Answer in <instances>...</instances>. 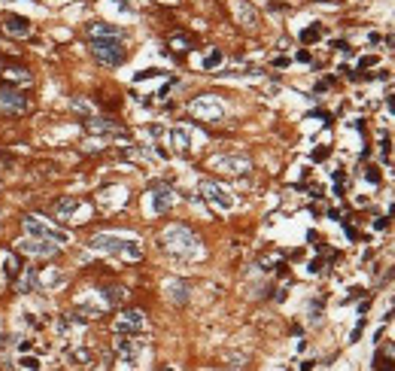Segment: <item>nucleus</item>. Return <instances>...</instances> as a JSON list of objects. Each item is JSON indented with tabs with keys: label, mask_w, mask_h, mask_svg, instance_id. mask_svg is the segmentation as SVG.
Returning <instances> with one entry per match:
<instances>
[{
	"label": "nucleus",
	"mask_w": 395,
	"mask_h": 371,
	"mask_svg": "<svg viewBox=\"0 0 395 371\" xmlns=\"http://www.w3.org/2000/svg\"><path fill=\"white\" fill-rule=\"evenodd\" d=\"M162 250L170 252L174 258H201L204 256V246H201V238H198L188 226H170L162 232Z\"/></svg>",
	"instance_id": "f257e3e1"
},
{
	"label": "nucleus",
	"mask_w": 395,
	"mask_h": 371,
	"mask_svg": "<svg viewBox=\"0 0 395 371\" xmlns=\"http://www.w3.org/2000/svg\"><path fill=\"white\" fill-rule=\"evenodd\" d=\"M88 246L94 252H106V256H118L128 262H140L143 258V244L137 238H122V234H94L88 240Z\"/></svg>",
	"instance_id": "f03ea898"
},
{
	"label": "nucleus",
	"mask_w": 395,
	"mask_h": 371,
	"mask_svg": "<svg viewBox=\"0 0 395 371\" xmlns=\"http://www.w3.org/2000/svg\"><path fill=\"white\" fill-rule=\"evenodd\" d=\"M24 234L28 238H40V240H52V244H58V246H64V244H70V234L67 232H61V228H52L49 222L43 219V216H24Z\"/></svg>",
	"instance_id": "7ed1b4c3"
},
{
	"label": "nucleus",
	"mask_w": 395,
	"mask_h": 371,
	"mask_svg": "<svg viewBox=\"0 0 395 371\" xmlns=\"http://www.w3.org/2000/svg\"><path fill=\"white\" fill-rule=\"evenodd\" d=\"M92 55H94V61H100L104 67H118V64L128 58L122 40H92Z\"/></svg>",
	"instance_id": "20e7f679"
},
{
	"label": "nucleus",
	"mask_w": 395,
	"mask_h": 371,
	"mask_svg": "<svg viewBox=\"0 0 395 371\" xmlns=\"http://www.w3.org/2000/svg\"><path fill=\"white\" fill-rule=\"evenodd\" d=\"M188 113L201 122H222L225 119V106L213 98V94H201L188 104Z\"/></svg>",
	"instance_id": "39448f33"
},
{
	"label": "nucleus",
	"mask_w": 395,
	"mask_h": 371,
	"mask_svg": "<svg viewBox=\"0 0 395 371\" xmlns=\"http://www.w3.org/2000/svg\"><path fill=\"white\" fill-rule=\"evenodd\" d=\"M0 113L4 116H22L28 113V98L24 92H18L16 86H0Z\"/></svg>",
	"instance_id": "423d86ee"
},
{
	"label": "nucleus",
	"mask_w": 395,
	"mask_h": 371,
	"mask_svg": "<svg viewBox=\"0 0 395 371\" xmlns=\"http://www.w3.org/2000/svg\"><path fill=\"white\" fill-rule=\"evenodd\" d=\"M143 328H146V314L143 310H122L112 320L116 335H140Z\"/></svg>",
	"instance_id": "0eeeda50"
},
{
	"label": "nucleus",
	"mask_w": 395,
	"mask_h": 371,
	"mask_svg": "<svg viewBox=\"0 0 395 371\" xmlns=\"http://www.w3.org/2000/svg\"><path fill=\"white\" fill-rule=\"evenodd\" d=\"M210 168L213 170H222V174H231V176H244L252 170L250 158L246 156H213L210 158Z\"/></svg>",
	"instance_id": "6e6552de"
},
{
	"label": "nucleus",
	"mask_w": 395,
	"mask_h": 371,
	"mask_svg": "<svg viewBox=\"0 0 395 371\" xmlns=\"http://www.w3.org/2000/svg\"><path fill=\"white\" fill-rule=\"evenodd\" d=\"M198 192H201V198H204V201H210V204H213V207H219V210H231V207H234V198L222 189L219 182H213V180H201Z\"/></svg>",
	"instance_id": "1a4fd4ad"
},
{
	"label": "nucleus",
	"mask_w": 395,
	"mask_h": 371,
	"mask_svg": "<svg viewBox=\"0 0 395 371\" xmlns=\"http://www.w3.org/2000/svg\"><path fill=\"white\" fill-rule=\"evenodd\" d=\"M174 189L168 182H152L149 186V204H152V213H158V216H164L170 207H174Z\"/></svg>",
	"instance_id": "9d476101"
},
{
	"label": "nucleus",
	"mask_w": 395,
	"mask_h": 371,
	"mask_svg": "<svg viewBox=\"0 0 395 371\" xmlns=\"http://www.w3.org/2000/svg\"><path fill=\"white\" fill-rule=\"evenodd\" d=\"M82 210H86V204L79 201V198H61V201H55V219L64 222V226H70V222H82V219H79V216H82Z\"/></svg>",
	"instance_id": "9b49d317"
},
{
	"label": "nucleus",
	"mask_w": 395,
	"mask_h": 371,
	"mask_svg": "<svg viewBox=\"0 0 395 371\" xmlns=\"http://www.w3.org/2000/svg\"><path fill=\"white\" fill-rule=\"evenodd\" d=\"M58 250H61V246L52 244V240H40V238H24V240H22V252L36 256V258H52Z\"/></svg>",
	"instance_id": "f8f14e48"
},
{
	"label": "nucleus",
	"mask_w": 395,
	"mask_h": 371,
	"mask_svg": "<svg viewBox=\"0 0 395 371\" xmlns=\"http://www.w3.org/2000/svg\"><path fill=\"white\" fill-rule=\"evenodd\" d=\"M116 353H118V359H125V362H137L140 353H143V341H137L134 335H118Z\"/></svg>",
	"instance_id": "ddd939ff"
},
{
	"label": "nucleus",
	"mask_w": 395,
	"mask_h": 371,
	"mask_svg": "<svg viewBox=\"0 0 395 371\" xmlns=\"http://www.w3.org/2000/svg\"><path fill=\"white\" fill-rule=\"evenodd\" d=\"M234 16H237V22H240L246 30H256L258 28V10L250 4V0H234Z\"/></svg>",
	"instance_id": "4468645a"
},
{
	"label": "nucleus",
	"mask_w": 395,
	"mask_h": 371,
	"mask_svg": "<svg viewBox=\"0 0 395 371\" xmlns=\"http://www.w3.org/2000/svg\"><path fill=\"white\" fill-rule=\"evenodd\" d=\"M4 30H6L10 36H16V40H24V36H30L34 24H30V18H24V16H6V18H4Z\"/></svg>",
	"instance_id": "2eb2a0df"
},
{
	"label": "nucleus",
	"mask_w": 395,
	"mask_h": 371,
	"mask_svg": "<svg viewBox=\"0 0 395 371\" xmlns=\"http://www.w3.org/2000/svg\"><path fill=\"white\" fill-rule=\"evenodd\" d=\"M86 34H88V40H122V30L106 22H92L86 28Z\"/></svg>",
	"instance_id": "dca6fc26"
},
{
	"label": "nucleus",
	"mask_w": 395,
	"mask_h": 371,
	"mask_svg": "<svg viewBox=\"0 0 395 371\" xmlns=\"http://www.w3.org/2000/svg\"><path fill=\"white\" fill-rule=\"evenodd\" d=\"M92 134H112V137H125V128H118V122L112 119H88L86 125Z\"/></svg>",
	"instance_id": "f3484780"
},
{
	"label": "nucleus",
	"mask_w": 395,
	"mask_h": 371,
	"mask_svg": "<svg viewBox=\"0 0 395 371\" xmlns=\"http://www.w3.org/2000/svg\"><path fill=\"white\" fill-rule=\"evenodd\" d=\"M164 292H168V298H170L174 304H186V302H188V283H186V280H170V283L164 286Z\"/></svg>",
	"instance_id": "a211bd4d"
},
{
	"label": "nucleus",
	"mask_w": 395,
	"mask_h": 371,
	"mask_svg": "<svg viewBox=\"0 0 395 371\" xmlns=\"http://www.w3.org/2000/svg\"><path fill=\"white\" fill-rule=\"evenodd\" d=\"M170 143H174V150H176L180 156H188V152H192V134H188L186 128H174V131H170Z\"/></svg>",
	"instance_id": "6ab92c4d"
},
{
	"label": "nucleus",
	"mask_w": 395,
	"mask_h": 371,
	"mask_svg": "<svg viewBox=\"0 0 395 371\" xmlns=\"http://www.w3.org/2000/svg\"><path fill=\"white\" fill-rule=\"evenodd\" d=\"M18 292L22 295H28V292H34V289H40V271L36 268H28V271H22L18 274Z\"/></svg>",
	"instance_id": "aec40b11"
},
{
	"label": "nucleus",
	"mask_w": 395,
	"mask_h": 371,
	"mask_svg": "<svg viewBox=\"0 0 395 371\" xmlns=\"http://www.w3.org/2000/svg\"><path fill=\"white\" fill-rule=\"evenodd\" d=\"M100 292H104V304H110V308L122 304V302L128 298V289H125V286H104Z\"/></svg>",
	"instance_id": "412c9836"
},
{
	"label": "nucleus",
	"mask_w": 395,
	"mask_h": 371,
	"mask_svg": "<svg viewBox=\"0 0 395 371\" xmlns=\"http://www.w3.org/2000/svg\"><path fill=\"white\" fill-rule=\"evenodd\" d=\"M22 271H24V268H22V258H18L16 252H6V256H4V274H6V280H18Z\"/></svg>",
	"instance_id": "4be33fe9"
},
{
	"label": "nucleus",
	"mask_w": 395,
	"mask_h": 371,
	"mask_svg": "<svg viewBox=\"0 0 395 371\" xmlns=\"http://www.w3.org/2000/svg\"><path fill=\"white\" fill-rule=\"evenodd\" d=\"M6 82L18 88V86H30V82H34V76H30V73H28L24 67H10V70H6Z\"/></svg>",
	"instance_id": "5701e85b"
},
{
	"label": "nucleus",
	"mask_w": 395,
	"mask_h": 371,
	"mask_svg": "<svg viewBox=\"0 0 395 371\" xmlns=\"http://www.w3.org/2000/svg\"><path fill=\"white\" fill-rule=\"evenodd\" d=\"M67 362H70L73 368H88V365L94 362V356H92L88 350L79 347V350H70V353H67Z\"/></svg>",
	"instance_id": "b1692460"
},
{
	"label": "nucleus",
	"mask_w": 395,
	"mask_h": 371,
	"mask_svg": "<svg viewBox=\"0 0 395 371\" xmlns=\"http://www.w3.org/2000/svg\"><path fill=\"white\" fill-rule=\"evenodd\" d=\"M170 49L180 52V55H186V52L192 49V36H188V34H174V36H170Z\"/></svg>",
	"instance_id": "393cba45"
},
{
	"label": "nucleus",
	"mask_w": 395,
	"mask_h": 371,
	"mask_svg": "<svg viewBox=\"0 0 395 371\" xmlns=\"http://www.w3.org/2000/svg\"><path fill=\"white\" fill-rule=\"evenodd\" d=\"M301 40L310 46V43H316V40H322V28L320 24H313V28H307L304 34H301Z\"/></svg>",
	"instance_id": "a878e982"
},
{
	"label": "nucleus",
	"mask_w": 395,
	"mask_h": 371,
	"mask_svg": "<svg viewBox=\"0 0 395 371\" xmlns=\"http://www.w3.org/2000/svg\"><path fill=\"white\" fill-rule=\"evenodd\" d=\"M222 58H225V55H222L219 49H213V52H210V55L204 58V70H216V67L222 64Z\"/></svg>",
	"instance_id": "bb28decb"
},
{
	"label": "nucleus",
	"mask_w": 395,
	"mask_h": 371,
	"mask_svg": "<svg viewBox=\"0 0 395 371\" xmlns=\"http://www.w3.org/2000/svg\"><path fill=\"white\" fill-rule=\"evenodd\" d=\"M152 76H162V70H143L134 76V82H143V80H152Z\"/></svg>",
	"instance_id": "cd10ccee"
},
{
	"label": "nucleus",
	"mask_w": 395,
	"mask_h": 371,
	"mask_svg": "<svg viewBox=\"0 0 395 371\" xmlns=\"http://www.w3.org/2000/svg\"><path fill=\"white\" fill-rule=\"evenodd\" d=\"M22 368H28V371H40V359H30V356H24V359H22Z\"/></svg>",
	"instance_id": "c85d7f7f"
},
{
	"label": "nucleus",
	"mask_w": 395,
	"mask_h": 371,
	"mask_svg": "<svg viewBox=\"0 0 395 371\" xmlns=\"http://www.w3.org/2000/svg\"><path fill=\"white\" fill-rule=\"evenodd\" d=\"M73 110H76V113H86V116L92 113V106H88V104H82V100H73Z\"/></svg>",
	"instance_id": "c756f323"
},
{
	"label": "nucleus",
	"mask_w": 395,
	"mask_h": 371,
	"mask_svg": "<svg viewBox=\"0 0 395 371\" xmlns=\"http://www.w3.org/2000/svg\"><path fill=\"white\" fill-rule=\"evenodd\" d=\"M328 158V150H326V146H322V150H316L313 152V162H326Z\"/></svg>",
	"instance_id": "7c9ffc66"
},
{
	"label": "nucleus",
	"mask_w": 395,
	"mask_h": 371,
	"mask_svg": "<svg viewBox=\"0 0 395 371\" xmlns=\"http://www.w3.org/2000/svg\"><path fill=\"white\" fill-rule=\"evenodd\" d=\"M365 176H368V182H380V174H377V168H368V174H365Z\"/></svg>",
	"instance_id": "2f4dec72"
},
{
	"label": "nucleus",
	"mask_w": 395,
	"mask_h": 371,
	"mask_svg": "<svg viewBox=\"0 0 395 371\" xmlns=\"http://www.w3.org/2000/svg\"><path fill=\"white\" fill-rule=\"evenodd\" d=\"M295 58H298V61H301V64H310V52H307V49H301V52H298V55H295Z\"/></svg>",
	"instance_id": "473e14b6"
},
{
	"label": "nucleus",
	"mask_w": 395,
	"mask_h": 371,
	"mask_svg": "<svg viewBox=\"0 0 395 371\" xmlns=\"http://www.w3.org/2000/svg\"><path fill=\"white\" fill-rule=\"evenodd\" d=\"M307 271H310V274H320V271H322V262H310Z\"/></svg>",
	"instance_id": "72a5a7b5"
},
{
	"label": "nucleus",
	"mask_w": 395,
	"mask_h": 371,
	"mask_svg": "<svg viewBox=\"0 0 395 371\" xmlns=\"http://www.w3.org/2000/svg\"><path fill=\"white\" fill-rule=\"evenodd\" d=\"M386 226H389V219H377V222H374V228H377V232H383Z\"/></svg>",
	"instance_id": "f704fd0d"
},
{
	"label": "nucleus",
	"mask_w": 395,
	"mask_h": 371,
	"mask_svg": "<svg viewBox=\"0 0 395 371\" xmlns=\"http://www.w3.org/2000/svg\"><path fill=\"white\" fill-rule=\"evenodd\" d=\"M320 4H334V0H320Z\"/></svg>",
	"instance_id": "c9c22d12"
},
{
	"label": "nucleus",
	"mask_w": 395,
	"mask_h": 371,
	"mask_svg": "<svg viewBox=\"0 0 395 371\" xmlns=\"http://www.w3.org/2000/svg\"><path fill=\"white\" fill-rule=\"evenodd\" d=\"M392 216H395V204H392Z\"/></svg>",
	"instance_id": "e433bc0d"
}]
</instances>
